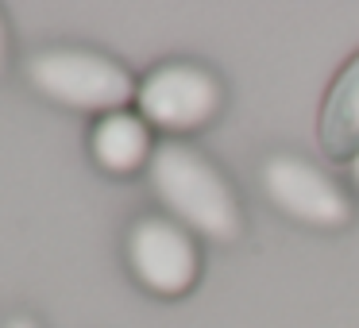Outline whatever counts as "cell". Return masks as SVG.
<instances>
[{"mask_svg": "<svg viewBox=\"0 0 359 328\" xmlns=\"http://www.w3.org/2000/svg\"><path fill=\"white\" fill-rule=\"evenodd\" d=\"M93 158L97 166H104L109 174H132L143 166L151 151V135H147V124L140 116H128V112H109V116L97 120L93 135Z\"/></svg>", "mask_w": 359, "mask_h": 328, "instance_id": "7", "label": "cell"}, {"mask_svg": "<svg viewBox=\"0 0 359 328\" xmlns=\"http://www.w3.org/2000/svg\"><path fill=\"white\" fill-rule=\"evenodd\" d=\"M351 174H355V186H359V155L351 158Z\"/></svg>", "mask_w": 359, "mask_h": 328, "instance_id": "10", "label": "cell"}, {"mask_svg": "<svg viewBox=\"0 0 359 328\" xmlns=\"http://www.w3.org/2000/svg\"><path fill=\"white\" fill-rule=\"evenodd\" d=\"M151 186L158 201L194 232L209 235L217 243H228L240 235V205H236L228 182L217 174V166L205 163L197 151L182 143H163L151 155Z\"/></svg>", "mask_w": 359, "mask_h": 328, "instance_id": "1", "label": "cell"}, {"mask_svg": "<svg viewBox=\"0 0 359 328\" xmlns=\"http://www.w3.org/2000/svg\"><path fill=\"white\" fill-rule=\"evenodd\" d=\"M140 112L151 124L166 128V132H186L205 120L217 116L220 109V86L209 70L189 62H170L158 66L143 78L140 86Z\"/></svg>", "mask_w": 359, "mask_h": 328, "instance_id": "3", "label": "cell"}, {"mask_svg": "<svg viewBox=\"0 0 359 328\" xmlns=\"http://www.w3.org/2000/svg\"><path fill=\"white\" fill-rule=\"evenodd\" d=\"M0 66H4V24H0Z\"/></svg>", "mask_w": 359, "mask_h": 328, "instance_id": "9", "label": "cell"}, {"mask_svg": "<svg viewBox=\"0 0 359 328\" xmlns=\"http://www.w3.org/2000/svg\"><path fill=\"white\" fill-rule=\"evenodd\" d=\"M320 143L328 158H355L359 155V55L340 70L332 93L320 112Z\"/></svg>", "mask_w": 359, "mask_h": 328, "instance_id": "6", "label": "cell"}, {"mask_svg": "<svg viewBox=\"0 0 359 328\" xmlns=\"http://www.w3.org/2000/svg\"><path fill=\"white\" fill-rule=\"evenodd\" d=\"M27 78L43 97L66 109H93L104 116L135 93L124 66L93 50H43L27 62Z\"/></svg>", "mask_w": 359, "mask_h": 328, "instance_id": "2", "label": "cell"}, {"mask_svg": "<svg viewBox=\"0 0 359 328\" xmlns=\"http://www.w3.org/2000/svg\"><path fill=\"white\" fill-rule=\"evenodd\" d=\"M4 328H35V320H27V317H16V320H8Z\"/></svg>", "mask_w": 359, "mask_h": 328, "instance_id": "8", "label": "cell"}, {"mask_svg": "<svg viewBox=\"0 0 359 328\" xmlns=\"http://www.w3.org/2000/svg\"><path fill=\"white\" fill-rule=\"evenodd\" d=\"M128 263L147 289L178 297L197 278V247L174 220H140L128 235Z\"/></svg>", "mask_w": 359, "mask_h": 328, "instance_id": "5", "label": "cell"}, {"mask_svg": "<svg viewBox=\"0 0 359 328\" xmlns=\"http://www.w3.org/2000/svg\"><path fill=\"white\" fill-rule=\"evenodd\" d=\"M263 193L278 205L286 217L313 228H340L348 220V197L336 189L332 178L317 170L313 163L294 155H274L263 166Z\"/></svg>", "mask_w": 359, "mask_h": 328, "instance_id": "4", "label": "cell"}]
</instances>
